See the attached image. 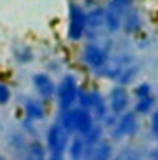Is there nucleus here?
<instances>
[{
	"label": "nucleus",
	"instance_id": "obj_1",
	"mask_svg": "<svg viewBox=\"0 0 158 160\" xmlns=\"http://www.w3.org/2000/svg\"><path fill=\"white\" fill-rule=\"evenodd\" d=\"M80 82L78 77L75 73H65L62 78L58 80V86H56V97H54V102H56V108H58V116L78 106V97H80Z\"/></svg>",
	"mask_w": 158,
	"mask_h": 160
},
{
	"label": "nucleus",
	"instance_id": "obj_2",
	"mask_svg": "<svg viewBox=\"0 0 158 160\" xmlns=\"http://www.w3.org/2000/svg\"><path fill=\"white\" fill-rule=\"evenodd\" d=\"M58 121L65 127V130L71 136H86L97 125L95 118L87 110H84L82 106H75V108L60 114L58 116Z\"/></svg>",
	"mask_w": 158,
	"mask_h": 160
},
{
	"label": "nucleus",
	"instance_id": "obj_3",
	"mask_svg": "<svg viewBox=\"0 0 158 160\" xmlns=\"http://www.w3.org/2000/svg\"><path fill=\"white\" fill-rule=\"evenodd\" d=\"M102 127L110 130V140L119 142V140H125V138H132L140 130V118L134 114V110H128V112L121 114L117 118L110 116L102 123Z\"/></svg>",
	"mask_w": 158,
	"mask_h": 160
},
{
	"label": "nucleus",
	"instance_id": "obj_4",
	"mask_svg": "<svg viewBox=\"0 0 158 160\" xmlns=\"http://www.w3.org/2000/svg\"><path fill=\"white\" fill-rule=\"evenodd\" d=\"M65 34L71 43H80L87 36V9L75 0H71L67 6V30H65Z\"/></svg>",
	"mask_w": 158,
	"mask_h": 160
},
{
	"label": "nucleus",
	"instance_id": "obj_5",
	"mask_svg": "<svg viewBox=\"0 0 158 160\" xmlns=\"http://www.w3.org/2000/svg\"><path fill=\"white\" fill-rule=\"evenodd\" d=\"M78 106H82L84 110H87L97 123H104L110 118L108 112V102H106V95H102L99 89L95 88H82L78 97Z\"/></svg>",
	"mask_w": 158,
	"mask_h": 160
},
{
	"label": "nucleus",
	"instance_id": "obj_6",
	"mask_svg": "<svg viewBox=\"0 0 158 160\" xmlns=\"http://www.w3.org/2000/svg\"><path fill=\"white\" fill-rule=\"evenodd\" d=\"M80 62L84 67H87L89 71L99 73L108 62H110V47L101 43L97 39H91L86 43L80 50Z\"/></svg>",
	"mask_w": 158,
	"mask_h": 160
},
{
	"label": "nucleus",
	"instance_id": "obj_7",
	"mask_svg": "<svg viewBox=\"0 0 158 160\" xmlns=\"http://www.w3.org/2000/svg\"><path fill=\"white\" fill-rule=\"evenodd\" d=\"M71 138L73 136L65 130V127L60 121H54L45 128L43 143H45L48 155H65V151L71 143Z\"/></svg>",
	"mask_w": 158,
	"mask_h": 160
},
{
	"label": "nucleus",
	"instance_id": "obj_8",
	"mask_svg": "<svg viewBox=\"0 0 158 160\" xmlns=\"http://www.w3.org/2000/svg\"><path fill=\"white\" fill-rule=\"evenodd\" d=\"M106 102H108V112L110 116L117 118L121 114L128 112L130 110V102H132V93L128 91L126 86H121V84H116L108 95H106Z\"/></svg>",
	"mask_w": 158,
	"mask_h": 160
},
{
	"label": "nucleus",
	"instance_id": "obj_9",
	"mask_svg": "<svg viewBox=\"0 0 158 160\" xmlns=\"http://www.w3.org/2000/svg\"><path fill=\"white\" fill-rule=\"evenodd\" d=\"M56 86L58 82L52 78L48 73L39 71V73H34L32 75V88L36 91V97H39L41 101H54L56 97Z\"/></svg>",
	"mask_w": 158,
	"mask_h": 160
},
{
	"label": "nucleus",
	"instance_id": "obj_10",
	"mask_svg": "<svg viewBox=\"0 0 158 160\" xmlns=\"http://www.w3.org/2000/svg\"><path fill=\"white\" fill-rule=\"evenodd\" d=\"M22 114H24V119L30 121V123H41V121L47 119V102L41 101L39 97H26L24 102H22Z\"/></svg>",
	"mask_w": 158,
	"mask_h": 160
},
{
	"label": "nucleus",
	"instance_id": "obj_11",
	"mask_svg": "<svg viewBox=\"0 0 158 160\" xmlns=\"http://www.w3.org/2000/svg\"><path fill=\"white\" fill-rule=\"evenodd\" d=\"M22 160H48V153H47L45 143L37 138L28 140V143L22 151Z\"/></svg>",
	"mask_w": 158,
	"mask_h": 160
},
{
	"label": "nucleus",
	"instance_id": "obj_12",
	"mask_svg": "<svg viewBox=\"0 0 158 160\" xmlns=\"http://www.w3.org/2000/svg\"><path fill=\"white\" fill-rule=\"evenodd\" d=\"M141 28H143V17H141V13L136 8H132L123 17V32H126V34H138Z\"/></svg>",
	"mask_w": 158,
	"mask_h": 160
},
{
	"label": "nucleus",
	"instance_id": "obj_13",
	"mask_svg": "<svg viewBox=\"0 0 158 160\" xmlns=\"http://www.w3.org/2000/svg\"><path fill=\"white\" fill-rule=\"evenodd\" d=\"M67 160H86L87 158V149H86V142L82 136H73L71 143L65 151Z\"/></svg>",
	"mask_w": 158,
	"mask_h": 160
},
{
	"label": "nucleus",
	"instance_id": "obj_14",
	"mask_svg": "<svg viewBox=\"0 0 158 160\" xmlns=\"http://www.w3.org/2000/svg\"><path fill=\"white\" fill-rule=\"evenodd\" d=\"M114 143H112V140H108V138H104L89 155H87V158L86 160H114Z\"/></svg>",
	"mask_w": 158,
	"mask_h": 160
},
{
	"label": "nucleus",
	"instance_id": "obj_15",
	"mask_svg": "<svg viewBox=\"0 0 158 160\" xmlns=\"http://www.w3.org/2000/svg\"><path fill=\"white\" fill-rule=\"evenodd\" d=\"M158 106V99L156 95H149L145 99H140V101H134V114L138 118H143V116H151L155 112V108Z\"/></svg>",
	"mask_w": 158,
	"mask_h": 160
},
{
	"label": "nucleus",
	"instance_id": "obj_16",
	"mask_svg": "<svg viewBox=\"0 0 158 160\" xmlns=\"http://www.w3.org/2000/svg\"><path fill=\"white\" fill-rule=\"evenodd\" d=\"M134 2H136V0H108L106 8H110V9L117 11V13H121V15L125 17V15L134 8Z\"/></svg>",
	"mask_w": 158,
	"mask_h": 160
},
{
	"label": "nucleus",
	"instance_id": "obj_17",
	"mask_svg": "<svg viewBox=\"0 0 158 160\" xmlns=\"http://www.w3.org/2000/svg\"><path fill=\"white\" fill-rule=\"evenodd\" d=\"M130 93H132L134 101H140V99H145V97H149V95H155V93H153V86H151L149 82H140V84H136Z\"/></svg>",
	"mask_w": 158,
	"mask_h": 160
},
{
	"label": "nucleus",
	"instance_id": "obj_18",
	"mask_svg": "<svg viewBox=\"0 0 158 160\" xmlns=\"http://www.w3.org/2000/svg\"><path fill=\"white\" fill-rule=\"evenodd\" d=\"M13 58H15L21 65H26V63H30V62H32L34 52H32V48H30V47H22V48L13 50Z\"/></svg>",
	"mask_w": 158,
	"mask_h": 160
},
{
	"label": "nucleus",
	"instance_id": "obj_19",
	"mask_svg": "<svg viewBox=\"0 0 158 160\" xmlns=\"http://www.w3.org/2000/svg\"><path fill=\"white\" fill-rule=\"evenodd\" d=\"M13 99V89L7 82L0 80V106H7Z\"/></svg>",
	"mask_w": 158,
	"mask_h": 160
},
{
	"label": "nucleus",
	"instance_id": "obj_20",
	"mask_svg": "<svg viewBox=\"0 0 158 160\" xmlns=\"http://www.w3.org/2000/svg\"><path fill=\"white\" fill-rule=\"evenodd\" d=\"M149 118H151V132H153L155 136H158V106L155 108V112H153Z\"/></svg>",
	"mask_w": 158,
	"mask_h": 160
},
{
	"label": "nucleus",
	"instance_id": "obj_21",
	"mask_svg": "<svg viewBox=\"0 0 158 160\" xmlns=\"http://www.w3.org/2000/svg\"><path fill=\"white\" fill-rule=\"evenodd\" d=\"M126 160H147V158H145L143 155H138V153L134 155V153H132V155H128V157H126Z\"/></svg>",
	"mask_w": 158,
	"mask_h": 160
},
{
	"label": "nucleus",
	"instance_id": "obj_22",
	"mask_svg": "<svg viewBox=\"0 0 158 160\" xmlns=\"http://www.w3.org/2000/svg\"><path fill=\"white\" fill-rule=\"evenodd\" d=\"M48 160H67L65 155H48Z\"/></svg>",
	"mask_w": 158,
	"mask_h": 160
},
{
	"label": "nucleus",
	"instance_id": "obj_23",
	"mask_svg": "<svg viewBox=\"0 0 158 160\" xmlns=\"http://www.w3.org/2000/svg\"><path fill=\"white\" fill-rule=\"evenodd\" d=\"M0 160H7V158H6V157H4V155H0Z\"/></svg>",
	"mask_w": 158,
	"mask_h": 160
},
{
	"label": "nucleus",
	"instance_id": "obj_24",
	"mask_svg": "<svg viewBox=\"0 0 158 160\" xmlns=\"http://www.w3.org/2000/svg\"><path fill=\"white\" fill-rule=\"evenodd\" d=\"M155 138H156V143H158V136H155Z\"/></svg>",
	"mask_w": 158,
	"mask_h": 160
},
{
	"label": "nucleus",
	"instance_id": "obj_25",
	"mask_svg": "<svg viewBox=\"0 0 158 160\" xmlns=\"http://www.w3.org/2000/svg\"><path fill=\"white\" fill-rule=\"evenodd\" d=\"M156 99H158V93H156Z\"/></svg>",
	"mask_w": 158,
	"mask_h": 160
}]
</instances>
